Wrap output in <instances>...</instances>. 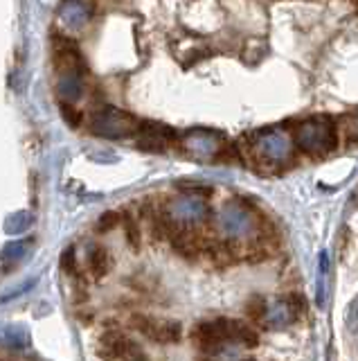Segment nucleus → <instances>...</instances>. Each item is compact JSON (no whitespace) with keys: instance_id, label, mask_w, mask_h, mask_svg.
Listing matches in <instances>:
<instances>
[{"instance_id":"0eeeda50","label":"nucleus","mask_w":358,"mask_h":361,"mask_svg":"<svg viewBox=\"0 0 358 361\" xmlns=\"http://www.w3.org/2000/svg\"><path fill=\"white\" fill-rule=\"evenodd\" d=\"M298 316V307L293 298H282L275 300L271 307L264 312V321L268 327H286L295 321Z\"/></svg>"},{"instance_id":"f03ea898","label":"nucleus","mask_w":358,"mask_h":361,"mask_svg":"<svg viewBox=\"0 0 358 361\" xmlns=\"http://www.w3.org/2000/svg\"><path fill=\"white\" fill-rule=\"evenodd\" d=\"M252 156L266 165H284L293 158L295 145L284 129H268L252 138Z\"/></svg>"},{"instance_id":"4468645a","label":"nucleus","mask_w":358,"mask_h":361,"mask_svg":"<svg viewBox=\"0 0 358 361\" xmlns=\"http://www.w3.org/2000/svg\"><path fill=\"white\" fill-rule=\"evenodd\" d=\"M61 113H63V118L70 122V127H79V113H77V109H72L70 104H61Z\"/></svg>"},{"instance_id":"7ed1b4c3","label":"nucleus","mask_w":358,"mask_h":361,"mask_svg":"<svg viewBox=\"0 0 358 361\" xmlns=\"http://www.w3.org/2000/svg\"><path fill=\"white\" fill-rule=\"evenodd\" d=\"M295 142L302 152L322 156L335 147V129L329 118H309L298 127Z\"/></svg>"},{"instance_id":"39448f33","label":"nucleus","mask_w":358,"mask_h":361,"mask_svg":"<svg viewBox=\"0 0 358 361\" xmlns=\"http://www.w3.org/2000/svg\"><path fill=\"white\" fill-rule=\"evenodd\" d=\"M99 355L104 359L113 361V359H129V357H140L138 348L133 345V341L117 332V330H108L99 336Z\"/></svg>"},{"instance_id":"6e6552de","label":"nucleus","mask_w":358,"mask_h":361,"mask_svg":"<svg viewBox=\"0 0 358 361\" xmlns=\"http://www.w3.org/2000/svg\"><path fill=\"white\" fill-rule=\"evenodd\" d=\"M187 147L196 154H205V156H217L221 149V142L215 133H207V131H194L192 135L187 138Z\"/></svg>"},{"instance_id":"2eb2a0df","label":"nucleus","mask_w":358,"mask_h":361,"mask_svg":"<svg viewBox=\"0 0 358 361\" xmlns=\"http://www.w3.org/2000/svg\"><path fill=\"white\" fill-rule=\"evenodd\" d=\"M347 140L358 142V118L350 120V127H347Z\"/></svg>"},{"instance_id":"f8f14e48","label":"nucleus","mask_w":358,"mask_h":361,"mask_svg":"<svg viewBox=\"0 0 358 361\" xmlns=\"http://www.w3.org/2000/svg\"><path fill=\"white\" fill-rule=\"evenodd\" d=\"M117 224H120V214L117 212H104L102 217H99V221H97V231L99 233H108V231H113Z\"/></svg>"},{"instance_id":"ddd939ff","label":"nucleus","mask_w":358,"mask_h":361,"mask_svg":"<svg viewBox=\"0 0 358 361\" xmlns=\"http://www.w3.org/2000/svg\"><path fill=\"white\" fill-rule=\"evenodd\" d=\"M327 269H329V255L327 251L320 253V285H318V305L324 302V276H327Z\"/></svg>"},{"instance_id":"dca6fc26","label":"nucleus","mask_w":358,"mask_h":361,"mask_svg":"<svg viewBox=\"0 0 358 361\" xmlns=\"http://www.w3.org/2000/svg\"><path fill=\"white\" fill-rule=\"evenodd\" d=\"M203 361H210V359H203Z\"/></svg>"},{"instance_id":"f257e3e1","label":"nucleus","mask_w":358,"mask_h":361,"mask_svg":"<svg viewBox=\"0 0 358 361\" xmlns=\"http://www.w3.org/2000/svg\"><path fill=\"white\" fill-rule=\"evenodd\" d=\"M219 231L230 242H245L260 233V219L241 201H230L219 214Z\"/></svg>"},{"instance_id":"9d476101","label":"nucleus","mask_w":358,"mask_h":361,"mask_svg":"<svg viewBox=\"0 0 358 361\" xmlns=\"http://www.w3.org/2000/svg\"><path fill=\"white\" fill-rule=\"evenodd\" d=\"M122 224H124V233H127V242L136 248H140V231H138V226H136V221L131 219V214H127L124 219H122Z\"/></svg>"},{"instance_id":"20e7f679","label":"nucleus","mask_w":358,"mask_h":361,"mask_svg":"<svg viewBox=\"0 0 358 361\" xmlns=\"http://www.w3.org/2000/svg\"><path fill=\"white\" fill-rule=\"evenodd\" d=\"M131 323L142 336L151 338L155 343H176V341H181V336H183L181 325L174 321H158V319H151V316L133 314Z\"/></svg>"},{"instance_id":"1a4fd4ad","label":"nucleus","mask_w":358,"mask_h":361,"mask_svg":"<svg viewBox=\"0 0 358 361\" xmlns=\"http://www.w3.org/2000/svg\"><path fill=\"white\" fill-rule=\"evenodd\" d=\"M110 269V257H108V251L104 246H95L91 248V253H88V271H91V276L95 280H102Z\"/></svg>"},{"instance_id":"9b49d317","label":"nucleus","mask_w":358,"mask_h":361,"mask_svg":"<svg viewBox=\"0 0 358 361\" xmlns=\"http://www.w3.org/2000/svg\"><path fill=\"white\" fill-rule=\"evenodd\" d=\"M59 264H61V269L65 271V274H77V253H75V248L72 246H68L65 251L61 253V259H59Z\"/></svg>"},{"instance_id":"423d86ee","label":"nucleus","mask_w":358,"mask_h":361,"mask_svg":"<svg viewBox=\"0 0 358 361\" xmlns=\"http://www.w3.org/2000/svg\"><path fill=\"white\" fill-rule=\"evenodd\" d=\"M207 203L198 197H185L181 201H176L172 210L167 212V217L172 219V224L176 226L178 221L183 224H200L207 217Z\"/></svg>"}]
</instances>
